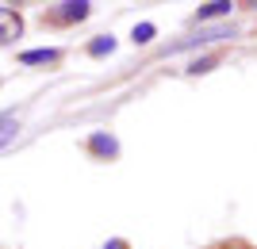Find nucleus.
Listing matches in <instances>:
<instances>
[{
    "instance_id": "1",
    "label": "nucleus",
    "mask_w": 257,
    "mask_h": 249,
    "mask_svg": "<svg viewBox=\"0 0 257 249\" xmlns=\"http://www.w3.org/2000/svg\"><path fill=\"white\" fill-rule=\"evenodd\" d=\"M23 35V20H20V12L16 8H4L0 4V43H16Z\"/></svg>"
},
{
    "instance_id": "2",
    "label": "nucleus",
    "mask_w": 257,
    "mask_h": 249,
    "mask_svg": "<svg viewBox=\"0 0 257 249\" xmlns=\"http://www.w3.org/2000/svg\"><path fill=\"white\" fill-rule=\"evenodd\" d=\"M88 8L92 4H85V0H77V4H58V12H50V20L54 23H77V20H85Z\"/></svg>"
},
{
    "instance_id": "3",
    "label": "nucleus",
    "mask_w": 257,
    "mask_h": 249,
    "mask_svg": "<svg viewBox=\"0 0 257 249\" xmlns=\"http://www.w3.org/2000/svg\"><path fill=\"white\" fill-rule=\"evenodd\" d=\"M88 150H92V153H104V157H115V153H119V142L107 138V134H92V138H88Z\"/></svg>"
},
{
    "instance_id": "4",
    "label": "nucleus",
    "mask_w": 257,
    "mask_h": 249,
    "mask_svg": "<svg viewBox=\"0 0 257 249\" xmlns=\"http://www.w3.org/2000/svg\"><path fill=\"white\" fill-rule=\"evenodd\" d=\"M16 130H20V119H16L12 111H4V115H0V150H4V146L16 138Z\"/></svg>"
},
{
    "instance_id": "5",
    "label": "nucleus",
    "mask_w": 257,
    "mask_h": 249,
    "mask_svg": "<svg viewBox=\"0 0 257 249\" xmlns=\"http://www.w3.org/2000/svg\"><path fill=\"white\" fill-rule=\"evenodd\" d=\"M23 65H43V62H58V50H27V54H20Z\"/></svg>"
},
{
    "instance_id": "6",
    "label": "nucleus",
    "mask_w": 257,
    "mask_h": 249,
    "mask_svg": "<svg viewBox=\"0 0 257 249\" xmlns=\"http://www.w3.org/2000/svg\"><path fill=\"white\" fill-rule=\"evenodd\" d=\"M226 12H230V4H226V0H215V4H204V8H200V23H204V20H215V16H226Z\"/></svg>"
},
{
    "instance_id": "7",
    "label": "nucleus",
    "mask_w": 257,
    "mask_h": 249,
    "mask_svg": "<svg viewBox=\"0 0 257 249\" xmlns=\"http://www.w3.org/2000/svg\"><path fill=\"white\" fill-rule=\"evenodd\" d=\"M111 50H115V39H111V35H107V39H96V43L88 46L92 58H104V54H111Z\"/></svg>"
},
{
    "instance_id": "8",
    "label": "nucleus",
    "mask_w": 257,
    "mask_h": 249,
    "mask_svg": "<svg viewBox=\"0 0 257 249\" xmlns=\"http://www.w3.org/2000/svg\"><path fill=\"white\" fill-rule=\"evenodd\" d=\"M154 39V23H142V27H135V43H150Z\"/></svg>"
},
{
    "instance_id": "9",
    "label": "nucleus",
    "mask_w": 257,
    "mask_h": 249,
    "mask_svg": "<svg viewBox=\"0 0 257 249\" xmlns=\"http://www.w3.org/2000/svg\"><path fill=\"white\" fill-rule=\"evenodd\" d=\"M211 65H215V58H204V62H192V69H188V73H207Z\"/></svg>"
}]
</instances>
